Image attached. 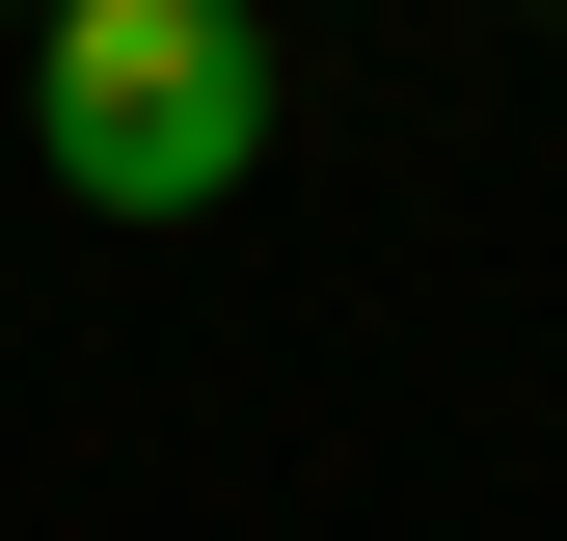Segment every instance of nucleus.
<instances>
[{
  "instance_id": "f257e3e1",
  "label": "nucleus",
  "mask_w": 567,
  "mask_h": 541,
  "mask_svg": "<svg viewBox=\"0 0 567 541\" xmlns=\"http://www.w3.org/2000/svg\"><path fill=\"white\" fill-rule=\"evenodd\" d=\"M28 163L82 217H217L270 163V0H54L28 28Z\"/></svg>"
},
{
  "instance_id": "f03ea898",
  "label": "nucleus",
  "mask_w": 567,
  "mask_h": 541,
  "mask_svg": "<svg viewBox=\"0 0 567 541\" xmlns=\"http://www.w3.org/2000/svg\"><path fill=\"white\" fill-rule=\"evenodd\" d=\"M0 28H54V0H0Z\"/></svg>"
},
{
  "instance_id": "7ed1b4c3",
  "label": "nucleus",
  "mask_w": 567,
  "mask_h": 541,
  "mask_svg": "<svg viewBox=\"0 0 567 541\" xmlns=\"http://www.w3.org/2000/svg\"><path fill=\"white\" fill-rule=\"evenodd\" d=\"M514 28H567V0H514Z\"/></svg>"
}]
</instances>
